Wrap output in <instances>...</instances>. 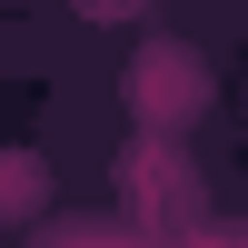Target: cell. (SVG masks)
<instances>
[{
	"mask_svg": "<svg viewBox=\"0 0 248 248\" xmlns=\"http://www.w3.org/2000/svg\"><path fill=\"white\" fill-rule=\"evenodd\" d=\"M129 109L149 119V129H189L199 109H209V60L189 50V40H139V60H129Z\"/></svg>",
	"mask_w": 248,
	"mask_h": 248,
	"instance_id": "1",
	"label": "cell"
},
{
	"mask_svg": "<svg viewBox=\"0 0 248 248\" xmlns=\"http://www.w3.org/2000/svg\"><path fill=\"white\" fill-rule=\"evenodd\" d=\"M50 209V159L40 149H0V229H30Z\"/></svg>",
	"mask_w": 248,
	"mask_h": 248,
	"instance_id": "3",
	"label": "cell"
},
{
	"mask_svg": "<svg viewBox=\"0 0 248 248\" xmlns=\"http://www.w3.org/2000/svg\"><path fill=\"white\" fill-rule=\"evenodd\" d=\"M70 10H79V20H139L149 0H70Z\"/></svg>",
	"mask_w": 248,
	"mask_h": 248,
	"instance_id": "4",
	"label": "cell"
},
{
	"mask_svg": "<svg viewBox=\"0 0 248 248\" xmlns=\"http://www.w3.org/2000/svg\"><path fill=\"white\" fill-rule=\"evenodd\" d=\"M129 209H149V218H199L189 169H179V159H159V149H139V159H129Z\"/></svg>",
	"mask_w": 248,
	"mask_h": 248,
	"instance_id": "2",
	"label": "cell"
}]
</instances>
